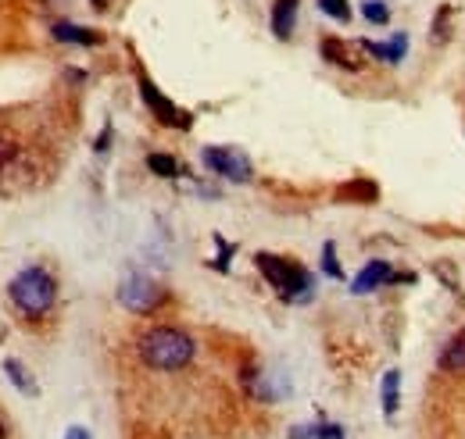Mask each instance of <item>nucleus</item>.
Masks as SVG:
<instances>
[{"instance_id":"15","label":"nucleus","mask_w":465,"mask_h":439,"mask_svg":"<svg viewBox=\"0 0 465 439\" xmlns=\"http://www.w3.org/2000/svg\"><path fill=\"white\" fill-rule=\"evenodd\" d=\"M322 57L341 64V68H358V57H351V51L341 40H322Z\"/></svg>"},{"instance_id":"16","label":"nucleus","mask_w":465,"mask_h":439,"mask_svg":"<svg viewBox=\"0 0 465 439\" xmlns=\"http://www.w3.org/2000/svg\"><path fill=\"white\" fill-rule=\"evenodd\" d=\"M361 15H365L372 25H387V22H391V4H383V0H365V4H361Z\"/></svg>"},{"instance_id":"5","label":"nucleus","mask_w":465,"mask_h":439,"mask_svg":"<svg viewBox=\"0 0 465 439\" xmlns=\"http://www.w3.org/2000/svg\"><path fill=\"white\" fill-rule=\"evenodd\" d=\"M136 83H140V97H143V104L154 111V118H158V122H165V125H173V129H190V122H193V118H190L183 108H175L173 101H169V97H165V93H162V90H158L143 72L136 75Z\"/></svg>"},{"instance_id":"9","label":"nucleus","mask_w":465,"mask_h":439,"mask_svg":"<svg viewBox=\"0 0 465 439\" xmlns=\"http://www.w3.org/2000/svg\"><path fill=\"white\" fill-rule=\"evenodd\" d=\"M297 7H301V0H272V33H276V40H291L293 36Z\"/></svg>"},{"instance_id":"7","label":"nucleus","mask_w":465,"mask_h":439,"mask_svg":"<svg viewBox=\"0 0 465 439\" xmlns=\"http://www.w3.org/2000/svg\"><path fill=\"white\" fill-rule=\"evenodd\" d=\"M29 175L25 158H22V143L11 132H0V193H15V179Z\"/></svg>"},{"instance_id":"2","label":"nucleus","mask_w":465,"mask_h":439,"mask_svg":"<svg viewBox=\"0 0 465 439\" xmlns=\"http://www.w3.org/2000/svg\"><path fill=\"white\" fill-rule=\"evenodd\" d=\"M7 293H11V304H15L25 318H40V315H47V311L54 307L58 286H54L51 272H44V268H25V272H18L11 278Z\"/></svg>"},{"instance_id":"20","label":"nucleus","mask_w":465,"mask_h":439,"mask_svg":"<svg viewBox=\"0 0 465 439\" xmlns=\"http://www.w3.org/2000/svg\"><path fill=\"white\" fill-rule=\"evenodd\" d=\"M64 439H90V433H86V429H68V436Z\"/></svg>"},{"instance_id":"19","label":"nucleus","mask_w":465,"mask_h":439,"mask_svg":"<svg viewBox=\"0 0 465 439\" xmlns=\"http://www.w3.org/2000/svg\"><path fill=\"white\" fill-rule=\"evenodd\" d=\"M322 272L330 275V278H341V265H337V250H333V243H326L322 247Z\"/></svg>"},{"instance_id":"8","label":"nucleus","mask_w":465,"mask_h":439,"mask_svg":"<svg viewBox=\"0 0 465 439\" xmlns=\"http://www.w3.org/2000/svg\"><path fill=\"white\" fill-rule=\"evenodd\" d=\"M394 272H391V265L387 261H369L361 272L354 275V282H351V293H372V289H380L383 282H391Z\"/></svg>"},{"instance_id":"21","label":"nucleus","mask_w":465,"mask_h":439,"mask_svg":"<svg viewBox=\"0 0 465 439\" xmlns=\"http://www.w3.org/2000/svg\"><path fill=\"white\" fill-rule=\"evenodd\" d=\"M0 439H7V429H4V422H0Z\"/></svg>"},{"instance_id":"14","label":"nucleus","mask_w":465,"mask_h":439,"mask_svg":"<svg viewBox=\"0 0 465 439\" xmlns=\"http://www.w3.org/2000/svg\"><path fill=\"white\" fill-rule=\"evenodd\" d=\"M398 400H401V372H387L383 376V415L387 418L398 415Z\"/></svg>"},{"instance_id":"4","label":"nucleus","mask_w":465,"mask_h":439,"mask_svg":"<svg viewBox=\"0 0 465 439\" xmlns=\"http://www.w3.org/2000/svg\"><path fill=\"white\" fill-rule=\"evenodd\" d=\"M162 286L154 282V278H147V275L133 272L122 278V286H118V300H122V307H129V311H136V315H147V311H154L158 304H162Z\"/></svg>"},{"instance_id":"6","label":"nucleus","mask_w":465,"mask_h":439,"mask_svg":"<svg viewBox=\"0 0 465 439\" xmlns=\"http://www.w3.org/2000/svg\"><path fill=\"white\" fill-rule=\"evenodd\" d=\"M204 165L215 175L230 179V182H247L251 179V161L236 147H204Z\"/></svg>"},{"instance_id":"10","label":"nucleus","mask_w":465,"mask_h":439,"mask_svg":"<svg viewBox=\"0 0 465 439\" xmlns=\"http://www.w3.org/2000/svg\"><path fill=\"white\" fill-rule=\"evenodd\" d=\"M361 51H369L376 61L398 64V61H405V54H408V36L405 33H394V40H387V44H372V40H365Z\"/></svg>"},{"instance_id":"11","label":"nucleus","mask_w":465,"mask_h":439,"mask_svg":"<svg viewBox=\"0 0 465 439\" xmlns=\"http://www.w3.org/2000/svg\"><path fill=\"white\" fill-rule=\"evenodd\" d=\"M54 40H61V44H79V47H94V44H101V33L83 29V25H72V22H58L54 25Z\"/></svg>"},{"instance_id":"17","label":"nucleus","mask_w":465,"mask_h":439,"mask_svg":"<svg viewBox=\"0 0 465 439\" xmlns=\"http://www.w3.org/2000/svg\"><path fill=\"white\" fill-rule=\"evenodd\" d=\"M147 168H151L154 175H162V179H175V175H179V165H175V158H169V154H151V158H147Z\"/></svg>"},{"instance_id":"3","label":"nucleus","mask_w":465,"mask_h":439,"mask_svg":"<svg viewBox=\"0 0 465 439\" xmlns=\"http://www.w3.org/2000/svg\"><path fill=\"white\" fill-rule=\"evenodd\" d=\"M258 261V272L269 278V286L283 297V300H308L312 297V278H308V272L297 265V261H291V258H276V254H258L254 258Z\"/></svg>"},{"instance_id":"18","label":"nucleus","mask_w":465,"mask_h":439,"mask_svg":"<svg viewBox=\"0 0 465 439\" xmlns=\"http://www.w3.org/2000/svg\"><path fill=\"white\" fill-rule=\"evenodd\" d=\"M319 11L322 15H330L333 22H351V7H348V0H319Z\"/></svg>"},{"instance_id":"12","label":"nucleus","mask_w":465,"mask_h":439,"mask_svg":"<svg viewBox=\"0 0 465 439\" xmlns=\"http://www.w3.org/2000/svg\"><path fill=\"white\" fill-rule=\"evenodd\" d=\"M440 368H444V372H465V332H459V336L444 346Z\"/></svg>"},{"instance_id":"1","label":"nucleus","mask_w":465,"mask_h":439,"mask_svg":"<svg viewBox=\"0 0 465 439\" xmlns=\"http://www.w3.org/2000/svg\"><path fill=\"white\" fill-rule=\"evenodd\" d=\"M136 350H140V361L147 368H154V372H179V368H186L193 361V350L197 346H193V339L186 332L158 326V329L140 336Z\"/></svg>"},{"instance_id":"13","label":"nucleus","mask_w":465,"mask_h":439,"mask_svg":"<svg viewBox=\"0 0 465 439\" xmlns=\"http://www.w3.org/2000/svg\"><path fill=\"white\" fill-rule=\"evenodd\" d=\"M4 372H7V379H11V383L18 385V389H22L25 396H36V393H40V385H36L33 379H29V368H25L22 361L7 357V361H4Z\"/></svg>"}]
</instances>
